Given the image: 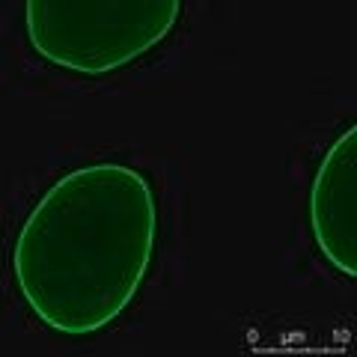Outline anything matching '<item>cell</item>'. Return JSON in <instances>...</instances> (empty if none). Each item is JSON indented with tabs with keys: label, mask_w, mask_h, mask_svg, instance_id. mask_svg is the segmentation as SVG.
Wrapping results in <instances>:
<instances>
[{
	"label": "cell",
	"mask_w": 357,
	"mask_h": 357,
	"mask_svg": "<svg viewBox=\"0 0 357 357\" xmlns=\"http://www.w3.org/2000/svg\"><path fill=\"white\" fill-rule=\"evenodd\" d=\"M161 208L146 173L96 161L63 173L21 220L13 280L24 307L63 337L122 319L152 271Z\"/></svg>",
	"instance_id": "cell-1"
},
{
	"label": "cell",
	"mask_w": 357,
	"mask_h": 357,
	"mask_svg": "<svg viewBox=\"0 0 357 357\" xmlns=\"http://www.w3.org/2000/svg\"><path fill=\"white\" fill-rule=\"evenodd\" d=\"M185 0H24L27 45L69 75L105 77L140 63L173 36Z\"/></svg>",
	"instance_id": "cell-2"
},
{
	"label": "cell",
	"mask_w": 357,
	"mask_h": 357,
	"mask_svg": "<svg viewBox=\"0 0 357 357\" xmlns=\"http://www.w3.org/2000/svg\"><path fill=\"white\" fill-rule=\"evenodd\" d=\"M316 250L337 274L357 277V126L349 122L316 167L307 197Z\"/></svg>",
	"instance_id": "cell-3"
}]
</instances>
